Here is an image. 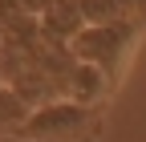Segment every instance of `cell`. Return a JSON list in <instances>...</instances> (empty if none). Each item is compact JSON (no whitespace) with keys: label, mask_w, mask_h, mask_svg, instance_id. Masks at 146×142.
<instances>
[{"label":"cell","mask_w":146,"mask_h":142,"mask_svg":"<svg viewBox=\"0 0 146 142\" xmlns=\"http://www.w3.org/2000/svg\"><path fill=\"white\" fill-rule=\"evenodd\" d=\"M106 130V118L98 106H81L69 98L41 102L25 114V122L12 130V138L25 142H98Z\"/></svg>","instance_id":"1"},{"label":"cell","mask_w":146,"mask_h":142,"mask_svg":"<svg viewBox=\"0 0 146 142\" xmlns=\"http://www.w3.org/2000/svg\"><path fill=\"white\" fill-rule=\"evenodd\" d=\"M134 33H138V21H134V16H126V21H110V25H85L77 37L69 41V53H73L77 61L98 65L102 73L114 81L122 57L130 53Z\"/></svg>","instance_id":"2"},{"label":"cell","mask_w":146,"mask_h":142,"mask_svg":"<svg viewBox=\"0 0 146 142\" xmlns=\"http://www.w3.org/2000/svg\"><path fill=\"white\" fill-rule=\"evenodd\" d=\"M106 94H110V77L102 73L98 65H89V61H69V69H65V98H69V102L102 106Z\"/></svg>","instance_id":"3"},{"label":"cell","mask_w":146,"mask_h":142,"mask_svg":"<svg viewBox=\"0 0 146 142\" xmlns=\"http://www.w3.org/2000/svg\"><path fill=\"white\" fill-rule=\"evenodd\" d=\"M41 29L57 41H73L77 33L85 29L81 12H77V0H53V4L41 12Z\"/></svg>","instance_id":"4"},{"label":"cell","mask_w":146,"mask_h":142,"mask_svg":"<svg viewBox=\"0 0 146 142\" xmlns=\"http://www.w3.org/2000/svg\"><path fill=\"white\" fill-rule=\"evenodd\" d=\"M33 110V106L16 94V90H8V85H0V134H12L16 126L25 122V114Z\"/></svg>","instance_id":"5"},{"label":"cell","mask_w":146,"mask_h":142,"mask_svg":"<svg viewBox=\"0 0 146 142\" xmlns=\"http://www.w3.org/2000/svg\"><path fill=\"white\" fill-rule=\"evenodd\" d=\"M0 85H4V81H0Z\"/></svg>","instance_id":"6"}]
</instances>
